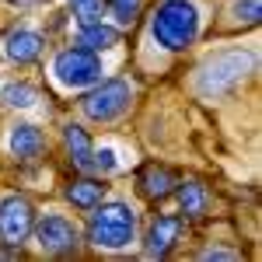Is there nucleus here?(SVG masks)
Returning a JSON list of instances; mask_svg holds the SVG:
<instances>
[{
	"label": "nucleus",
	"mask_w": 262,
	"mask_h": 262,
	"mask_svg": "<svg viewBox=\"0 0 262 262\" xmlns=\"http://www.w3.org/2000/svg\"><path fill=\"white\" fill-rule=\"evenodd\" d=\"M158 46L179 53L185 46H192L196 35H200V11L192 0H164L154 14V25H150Z\"/></svg>",
	"instance_id": "nucleus-1"
},
{
	"label": "nucleus",
	"mask_w": 262,
	"mask_h": 262,
	"mask_svg": "<svg viewBox=\"0 0 262 262\" xmlns=\"http://www.w3.org/2000/svg\"><path fill=\"white\" fill-rule=\"evenodd\" d=\"M137 234V213L126 203H105L98 213H91L88 224V238L98 248H126Z\"/></svg>",
	"instance_id": "nucleus-2"
},
{
	"label": "nucleus",
	"mask_w": 262,
	"mask_h": 262,
	"mask_svg": "<svg viewBox=\"0 0 262 262\" xmlns=\"http://www.w3.org/2000/svg\"><path fill=\"white\" fill-rule=\"evenodd\" d=\"M248 70H252V56L248 53H221L210 63H203L196 81H200L203 95H224L227 88H234V84L242 81Z\"/></svg>",
	"instance_id": "nucleus-3"
},
{
	"label": "nucleus",
	"mask_w": 262,
	"mask_h": 262,
	"mask_svg": "<svg viewBox=\"0 0 262 262\" xmlns=\"http://www.w3.org/2000/svg\"><path fill=\"white\" fill-rule=\"evenodd\" d=\"M129 95H133V91H129L126 81H101L81 98V108H84L88 119L112 122V119H119L122 112L129 108Z\"/></svg>",
	"instance_id": "nucleus-4"
},
{
	"label": "nucleus",
	"mask_w": 262,
	"mask_h": 262,
	"mask_svg": "<svg viewBox=\"0 0 262 262\" xmlns=\"http://www.w3.org/2000/svg\"><path fill=\"white\" fill-rule=\"evenodd\" d=\"M53 74L63 88H88V84L101 81V60L91 53V49H63L60 56L53 60Z\"/></svg>",
	"instance_id": "nucleus-5"
},
{
	"label": "nucleus",
	"mask_w": 262,
	"mask_h": 262,
	"mask_svg": "<svg viewBox=\"0 0 262 262\" xmlns=\"http://www.w3.org/2000/svg\"><path fill=\"white\" fill-rule=\"evenodd\" d=\"M35 227V210L25 196H7L0 200V245L18 248Z\"/></svg>",
	"instance_id": "nucleus-6"
},
{
	"label": "nucleus",
	"mask_w": 262,
	"mask_h": 262,
	"mask_svg": "<svg viewBox=\"0 0 262 262\" xmlns=\"http://www.w3.org/2000/svg\"><path fill=\"white\" fill-rule=\"evenodd\" d=\"M35 242H39L42 252H49V255H63V252H74L77 242H81V234H77V227L67 221V217H42L35 227Z\"/></svg>",
	"instance_id": "nucleus-7"
},
{
	"label": "nucleus",
	"mask_w": 262,
	"mask_h": 262,
	"mask_svg": "<svg viewBox=\"0 0 262 262\" xmlns=\"http://www.w3.org/2000/svg\"><path fill=\"white\" fill-rule=\"evenodd\" d=\"M4 53H7V60H14V63L39 60L42 35H39V32H28V28H18V32H11V35L4 39Z\"/></svg>",
	"instance_id": "nucleus-8"
},
{
	"label": "nucleus",
	"mask_w": 262,
	"mask_h": 262,
	"mask_svg": "<svg viewBox=\"0 0 262 262\" xmlns=\"http://www.w3.org/2000/svg\"><path fill=\"white\" fill-rule=\"evenodd\" d=\"M11 150H14V158L21 161H35L42 150H46V137H42L39 126H28V122H21L11 129Z\"/></svg>",
	"instance_id": "nucleus-9"
},
{
	"label": "nucleus",
	"mask_w": 262,
	"mask_h": 262,
	"mask_svg": "<svg viewBox=\"0 0 262 262\" xmlns=\"http://www.w3.org/2000/svg\"><path fill=\"white\" fill-rule=\"evenodd\" d=\"M179 231H182L179 217H158L154 227L147 231V255H168L171 245L179 242Z\"/></svg>",
	"instance_id": "nucleus-10"
},
{
	"label": "nucleus",
	"mask_w": 262,
	"mask_h": 262,
	"mask_svg": "<svg viewBox=\"0 0 262 262\" xmlns=\"http://www.w3.org/2000/svg\"><path fill=\"white\" fill-rule=\"evenodd\" d=\"M63 140H67V150H70V158H74V164L81 171H91L95 168V147H91V140H88V133H84L81 126L70 122L63 129Z\"/></svg>",
	"instance_id": "nucleus-11"
},
{
	"label": "nucleus",
	"mask_w": 262,
	"mask_h": 262,
	"mask_svg": "<svg viewBox=\"0 0 262 262\" xmlns=\"http://www.w3.org/2000/svg\"><path fill=\"white\" fill-rule=\"evenodd\" d=\"M171 185H175V179H171L168 168L150 164V168H143V171H140V192L147 196V200H164V196L171 192Z\"/></svg>",
	"instance_id": "nucleus-12"
},
{
	"label": "nucleus",
	"mask_w": 262,
	"mask_h": 262,
	"mask_svg": "<svg viewBox=\"0 0 262 262\" xmlns=\"http://www.w3.org/2000/svg\"><path fill=\"white\" fill-rule=\"evenodd\" d=\"M116 42H119V32L108 28V25H101V21H95V25H81V39H77L81 49L101 53V49H112Z\"/></svg>",
	"instance_id": "nucleus-13"
},
{
	"label": "nucleus",
	"mask_w": 262,
	"mask_h": 262,
	"mask_svg": "<svg viewBox=\"0 0 262 262\" xmlns=\"http://www.w3.org/2000/svg\"><path fill=\"white\" fill-rule=\"evenodd\" d=\"M101 196H105V185L95 179H77V182H70V189H67V200L74 203L77 210H95L101 203Z\"/></svg>",
	"instance_id": "nucleus-14"
},
{
	"label": "nucleus",
	"mask_w": 262,
	"mask_h": 262,
	"mask_svg": "<svg viewBox=\"0 0 262 262\" xmlns=\"http://www.w3.org/2000/svg\"><path fill=\"white\" fill-rule=\"evenodd\" d=\"M179 203H182V213L185 217H200V213H206V189H203L200 182H182Z\"/></svg>",
	"instance_id": "nucleus-15"
},
{
	"label": "nucleus",
	"mask_w": 262,
	"mask_h": 262,
	"mask_svg": "<svg viewBox=\"0 0 262 262\" xmlns=\"http://www.w3.org/2000/svg\"><path fill=\"white\" fill-rule=\"evenodd\" d=\"M0 101L11 105V108H32V105L39 101V91H35L32 84H25V81H14V84H4V88H0Z\"/></svg>",
	"instance_id": "nucleus-16"
},
{
	"label": "nucleus",
	"mask_w": 262,
	"mask_h": 262,
	"mask_svg": "<svg viewBox=\"0 0 262 262\" xmlns=\"http://www.w3.org/2000/svg\"><path fill=\"white\" fill-rule=\"evenodd\" d=\"M70 11L81 25H95V21H101L105 0H70Z\"/></svg>",
	"instance_id": "nucleus-17"
},
{
	"label": "nucleus",
	"mask_w": 262,
	"mask_h": 262,
	"mask_svg": "<svg viewBox=\"0 0 262 262\" xmlns=\"http://www.w3.org/2000/svg\"><path fill=\"white\" fill-rule=\"evenodd\" d=\"M140 7H143V0H112V18L119 25H133L140 18Z\"/></svg>",
	"instance_id": "nucleus-18"
},
{
	"label": "nucleus",
	"mask_w": 262,
	"mask_h": 262,
	"mask_svg": "<svg viewBox=\"0 0 262 262\" xmlns=\"http://www.w3.org/2000/svg\"><path fill=\"white\" fill-rule=\"evenodd\" d=\"M234 18L245 25H259L262 21V0H238L234 4Z\"/></svg>",
	"instance_id": "nucleus-19"
},
{
	"label": "nucleus",
	"mask_w": 262,
	"mask_h": 262,
	"mask_svg": "<svg viewBox=\"0 0 262 262\" xmlns=\"http://www.w3.org/2000/svg\"><path fill=\"white\" fill-rule=\"evenodd\" d=\"M95 168H98V171H112V168H116V150H112V147L95 150Z\"/></svg>",
	"instance_id": "nucleus-20"
},
{
	"label": "nucleus",
	"mask_w": 262,
	"mask_h": 262,
	"mask_svg": "<svg viewBox=\"0 0 262 262\" xmlns=\"http://www.w3.org/2000/svg\"><path fill=\"white\" fill-rule=\"evenodd\" d=\"M200 259H206V262H213V259H238V252H231V248H206Z\"/></svg>",
	"instance_id": "nucleus-21"
},
{
	"label": "nucleus",
	"mask_w": 262,
	"mask_h": 262,
	"mask_svg": "<svg viewBox=\"0 0 262 262\" xmlns=\"http://www.w3.org/2000/svg\"><path fill=\"white\" fill-rule=\"evenodd\" d=\"M21 4H39V0H21Z\"/></svg>",
	"instance_id": "nucleus-22"
},
{
	"label": "nucleus",
	"mask_w": 262,
	"mask_h": 262,
	"mask_svg": "<svg viewBox=\"0 0 262 262\" xmlns=\"http://www.w3.org/2000/svg\"><path fill=\"white\" fill-rule=\"evenodd\" d=\"M7 4H18V0H7Z\"/></svg>",
	"instance_id": "nucleus-23"
}]
</instances>
